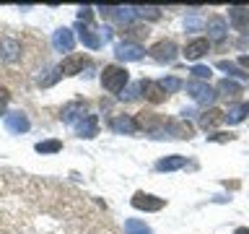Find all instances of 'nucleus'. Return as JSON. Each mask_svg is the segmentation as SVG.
Wrapping results in <instances>:
<instances>
[{"label": "nucleus", "instance_id": "obj_1", "mask_svg": "<svg viewBox=\"0 0 249 234\" xmlns=\"http://www.w3.org/2000/svg\"><path fill=\"white\" fill-rule=\"evenodd\" d=\"M101 83H104V89L109 94H120L130 83V73L122 65H107L104 73H101Z\"/></svg>", "mask_w": 249, "mask_h": 234}, {"label": "nucleus", "instance_id": "obj_29", "mask_svg": "<svg viewBox=\"0 0 249 234\" xmlns=\"http://www.w3.org/2000/svg\"><path fill=\"white\" fill-rule=\"evenodd\" d=\"M138 91H143V89H140V83H132V86H127V89H124V94H122V99H138L140 97V94Z\"/></svg>", "mask_w": 249, "mask_h": 234}, {"label": "nucleus", "instance_id": "obj_14", "mask_svg": "<svg viewBox=\"0 0 249 234\" xmlns=\"http://www.w3.org/2000/svg\"><path fill=\"white\" fill-rule=\"evenodd\" d=\"M101 16L114 19V21H120V23H130L138 13L132 11V8H101Z\"/></svg>", "mask_w": 249, "mask_h": 234}, {"label": "nucleus", "instance_id": "obj_2", "mask_svg": "<svg viewBox=\"0 0 249 234\" xmlns=\"http://www.w3.org/2000/svg\"><path fill=\"white\" fill-rule=\"evenodd\" d=\"M135 122H138V130L143 128V130H148V133H163L166 128H171V122L169 120H163L161 115H156V112H140L138 117H135Z\"/></svg>", "mask_w": 249, "mask_h": 234}, {"label": "nucleus", "instance_id": "obj_5", "mask_svg": "<svg viewBox=\"0 0 249 234\" xmlns=\"http://www.w3.org/2000/svg\"><path fill=\"white\" fill-rule=\"evenodd\" d=\"M187 94H190L195 101H205V104H210V101L218 97V94L210 89L208 83H202V81H190L187 83Z\"/></svg>", "mask_w": 249, "mask_h": 234}, {"label": "nucleus", "instance_id": "obj_24", "mask_svg": "<svg viewBox=\"0 0 249 234\" xmlns=\"http://www.w3.org/2000/svg\"><path fill=\"white\" fill-rule=\"evenodd\" d=\"M34 148H36L39 154H57L60 148H62V143H60L57 138H52V140H39Z\"/></svg>", "mask_w": 249, "mask_h": 234}, {"label": "nucleus", "instance_id": "obj_11", "mask_svg": "<svg viewBox=\"0 0 249 234\" xmlns=\"http://www.w3.org/2000/svg\"><path fill=\"white\" fill-rule=\"evenodd\" d=\"M140 89L145 91V99L151 101V104H161V101H166V91L159 86V81H140Z\"/></svg>", "mask_w": 249, "mask_h": 234}, {"label": "nucleus", "instance_id": "obj_10", "mask_svg": "<svg viewBox=\"0 0 249 234\" xmlns=\"http://www.w3.org/2000/svg\"><path fill=\"white\" fill-rule=\"evenodd\" d=\"M75 133H78L81 138L99 136V120H96V115H86L83 120H78V122H75Z\"/></svg>", "mask_w": 249, "mask_h": 234}, {"label": "nucleus", "instance_id": "obj_37", "mask_svg": "<svg viewBox=\"0 0 249 234\" xmlns=\"http://www.w3.org/2000/svg\"><path fill=\"white\" fill-rule=\"evenodd\" d=\"M236 234H249V229H236Z\"/></svg>", "mask_w": 249, "mask_h": 234}, {"label": "nucleus", "instance_id": "obj_17", "mask_svg": "<svg viewBox=\"0 0 249 234\" xmlns=\"http://www.w3.org/2000/svg\"><path fill=\"white\" fill-rule=\"evenodd\" d=\"M223 120H226L223 112L213 107V109H205V112H202V117H200V125H202L205 130H210V128H215V125H221Z\"/></svg>", "mask_w": 249, "mask_h": 234}, {"label": "nucleus", "instance_id": "obj_27", "mask_svg": "<svg viewBox=\"0 0 249 234\" xmlns=\"http://www.w3.org/2000/svg\"><path fill=\"white\" fill-rule=\"evenodd\" d=\"M171 130H174L179 138H192V125H190V122H179V125H171Z\"/></svg>", "mask_w": 249, "mask_h": 234}, {"label": "nucleus", "instance_id": "obj_31", "mask_svg": "<svg viewBox=\"0 0 249 234\" xmlns=\"http://www.w3.org/2000/svg\"><path fill=\"white\" fill-rule=\"evenodd\" d=\"M93 19V13H91V8H81V13H78V21H81L83 23V26H86V23H89Z\"/></svg>", "mask_w": 249, "mask_h": 234}, {"label": "nucleus", "instance_id": "obj_28", "mask_svg": "<svg viewBox=\"0 0 249 234\" xmlns=\"http://www.w3.org/2000/svg\"><path fill=\"white\" fill-rule=\"evenodd\" d=\"M218 68H221V70H229V73L239 76V78H247V73H241V70L233 65V62H229V60H221V62H218Z\"/></svg>", "mask_w": 249, "mask_h": 234}, {"label": "nucleus", "instance_id": "obj_13", "mask_svg": "<svg viewBox=\"0 0 249 234\" xmlns=\"http://www.w3.org/2000/svg\"><path fill=\"white\" fill-rule=\"evenodd\" d=\"M208 50H210V42L200 37V39H192V42L184 47V52H182V55H184L187 60H200V58H202V55H205Z\"/></svg>", "mask_w": 249, "mask_h": 234}, {"label": "nucleus", "instance_id": "obj_19", "mask_svg": "<svg viewBox=\"0 0 249 234\" xmlns=\"http://www.w3.org/2000/svg\"><path fill=\"white\" fill-rule=\"evenodd\" d=\"M78 39H81L89 50H99V47H101V37H96L89 26H83V23L78 26Z\"/></svg>", "mask_w": 249, "mask_h": 234}, {"label": "nucleus", "instance_id": "obj_32", "mask_svg": "<svg viewBox=\"0 0 249 234\" xmlns=\"http://www.w3.org/2000/svg\"><path fill=\"white\" fill-rule=\"evenodd\" d=\"M192 73L197 76V78H210V68H205V65H195Z\"/></svg>", "mask_w": 249, "mask_h": 234}, {"label": "nucleus", "instance_id": "obj_25", "mask_svg": "<svg viewBox=\"0 0 249 234\" xmlns=\"http://www.w3.org/2000/svg\"><path fill=\"white\" fill-rule=\"evenodd\" d=\"M218 91H221L223 97H236V94H241V86L226 78V81H221V83H218Z\"/></svg>", "mask_w": 249, "mask_h": 234}, {"label": "nucleus", "instance_id": "obj_23", "mask_svg": "<svg viewBox=\"0 0 249 234\" xmlns=\"http://www.w3.org/2000/svg\"><path fill=\"white\" fill-rule=\"evenodd\" d=\"M124 234H153L143 221H138V218H127L124 221Z\"/></svg>", "mask_w": 249, "mask_h": 234}, {"label": "nucleus", "instance_id": "obj_6", "mask_svg": "<svg viewBox=\"0 0 249 234\" xmlns=\"http://www.w3.org/2000/svg\"><path fill=\"white\" fill-rule=\"evenodd\" d=\"M132 206L140 208V211H161L166 206V200L156 198V195H148V193H135L132 195Z\"/></svg>", "mask_w": 249, "mask_h": 234}, {"label": "nucleus", "instance_id": "obj_21", "mask_svg": "<svg viewBox=\"0 0 249 234\" xmlns=\"http://www.w3.org/2000/svg\"><path fill=\"white\" fill-rule=\"evenodd\" d=\"M184 164H187L184 156H166V159H161L156 164V169L159 172H174V169H182Z\"/></svg>", "mask_w": 249, "mask_h": 234}, {"label": "nucleus", "instance_id": "obj_34", "mask_svg": "<svg viewBox=\"0 0 249 234\" xmlns=\"http://www.w3.org/2000/svg\"><path fill=\"white\" fill-rule=\"evenodd\" d=\"M210 138H213V140H231L233 136H226V133H218V136H210Z\"/></svg>", "mask_w": 249, "mask_h": 234}, {"label": "nucleus", "instance_id": "obj_35", "mask_svg": "<svg viewBox=\"0 0 249 234\" xmlns=\"http://www.w3.org/2000/svg\"><path fill=\"white\" fill-rule=\"evenodd\" d=\"M187 26H190V29H200V21L197 19H190V21H187Z\"/></svg>", "mask_w": 249, "mask_h": 234}, {"label": "nucleus", "instance_id": "obj_4", "mask_svg": "<svg viewBox=\"0 0 249 234\" xmlns=\"http://www.w3.org/2000/svg\"><path fill=\"white\" fill-rule=\"evenodd\" d=\"M114 55L117 60H124V62H135L143 58V47H140L138 42H120L114 47Z\"/></svg>", "mask_w": 249, "mask_h": 234}, {"label": "nucleus", "instance_id": "obj_33", "mask_svg": "<svg viewBox=\"0 0 249 234\" xmlns=\"http://www.w3.org/2000/svg\"><path fill=\"white\" fill-rule=\"evenodd\" d=\"M8 99H11V94H8V89L0 86V112H3V107L8 104Z\"/></svg>", "mask_w": 249, "mask_h": 234}, {"label": "nucleus", "instance_id": "obj_30", "mask_svg": "<svg viewBox=\"0 0 249 234\" xmlns=\"http://www.w3.org/2000/svg\"><path fill=\"white\" fill-rule=\"evenodd\" d=\"M138 16H148V19H159V8H138Z\"/></svg>", "mask_w": 249, "mask_h": 234}, {"label": "nucleus", "instance_id": "obj_16", "mask_svg": "<svg viewBox=\"0 0 249 234\" xmlns=\"http://www.w3.org/2000/svg\"><path fill=\"white\" fill-rule=\"evenodd\" d=\"M247 115H249V104H247V101H239V104H233V107H229V109L223 112V117H226V120H229L231 125L241 122Z\"/></svg>", "mask_w": 249, "mask_h": 234}, {"label": "nucleus", "instance_id": "obj_18", "mask_svg": "<svg viewBox=\"0 0 249 234\" xmlns=\"http://www.w3.org/2000/svg\"><path fill=\"white\" fill-rule=\"evenodd\" d=\"M208 31H210V39H213V42H223V37H226V21L221 19V16H213V19L208 21Z\"/></svg>", "mask_w": 249, "mask_h": 234}, {"label": "nucleus", "instance_id": "obj_9", "mask_svg": "<svg viewBox=\"0 0 249 234\" xmlns=\"http://www.w3.org/2000/svg\"><path fill=\"white\" fill-rule=\"evenodd\" d=\"M52 47L57 52H70L75 47V37H73V31L70 29H57L52 34Z\"/></svg>", "mask_w": 249, "mask_h": 234}, {"label": "nucleus", "instance_id": "obj_22", "mask_svg": "<svg viewBox=\"0 0 249 234\" xmlns=\"http://www.w3.org/2000/svg\"><path fill=\"white\" fill-rule=\"evenodd\" d=\"M229 19H231V23L236 29H244L247 23H249V11L247 8H231L229 11Z\"/></svg>", "mask_w": 249, "mask_h": 234}, {"label": "nucleus", "instance_id": "obj_7", "mask_svg": "<svg viewBox=\"0 0 249 234\" xmlns=\"http://www.w3.org/2000/svg\"><path fill=\"white\" fill-rule=\"evenodd\" d=\"M86 65H89V58H86V55H68V58L60 62V73L62 76H78Z\"/></svg>", "mask_w": 249, "mask_h": 234}, {"label": "nucleus", "instance_id": "obj_15", "mask_svg": "<svg viewBox=\"0 0 249 234\" xmlns=\"http://www.w3.org/2000/svg\"><path fill=\"white\" fill-rule=\"evenodd\" d=\"M109 128H112L114 133H138V122L132 120V117H124V115H120V117H112V122H109Z\"/></svg>", "mask_w": 249, "mask_h": 234}, {"label": "nucleus", "instance_id": "obj_26", "mask_svg": "<svg viewBox=\"0 0 249 234\" xmlns=\"http://www.w3.org/2000/svg\"><path fill=\"white\" fill-rule=\"evenodd\" d=\"M159 86H161L163 91H166V97H169L171 91H179V89H182L184 83L179 81V78H174V76H171V78H161V81H159Z\"/></svg>", "mask_w": 249, "mask_h": 234}, {"label": "nucleus", "instance_id": "obj_8", "mask_svg": "<svg viewBox=\"0 0 249 234\" xmlns=\"http://www.w3.org/2000/svg\"><path fill=\"white\" fill-rule=\"evenodd\" d=\"M29 117L23 115V112H11V115H5V130L8 133H13V136H21V133H26L29 130Z\"/></svg>", "mask_w": 249, "mask_h": 234}, {"label": "nucleus", "instance_id": "obj_12", "mask_svg": "<svg viewBox=\"0 0 249 234\" xmlns=\"http://www.w3.org/2000/svg\"><path fill=\"white\" fill-rule=\"evenodd\" d=\"M86 117V104L83 101H70V104L62 107V120L68 125H75L78 120H83Z\"/></svg>", "mask_w": 249, "mask_h": 234}, {"label": "nucleus", "instance_id": "obj_36", "mask_svg": "<svg viewBox=\"0 0 249 234\" xmlns=\"http://www.w3.org/2000/svg\"><path fill=\"white\" fill-rule=\"evenodd\" d=\"M239 62H241L244 68H249V55H241V58H239Z\"/></svg>", "mask_w": 249, "mask_h": 234}, {"label": "nucleus", "instance_id": "obj_20", "mask_svg": "<svg viewBox=\"0 0 249 234\" xmlns=\"http://www.w3.org/2000/svg\"><path fill=\"white\" fill-rule=\"evenodd\" d=\"M0 52H3V58L8 62H16L18 60V52H21V44L16 42V39H3V42H0Z\"/></svg>", "mask_w": 249, "mask_h": 234}, {"label": "nucleus", "instance_id": "obj_3", "mask_svg": "<svg viewBox=\"0 0 249 234\" xmlns=\"http://www.w3.org/2000/svg\"><path fill=\"white\" fill-rule=\"evenodd\" d=\"M148 55L156 60V62H174L177 60V44L171 42V39H161V42H156Z\"/></svg>", "mask_w": 249, "mask_h": 234}]
</instances>
